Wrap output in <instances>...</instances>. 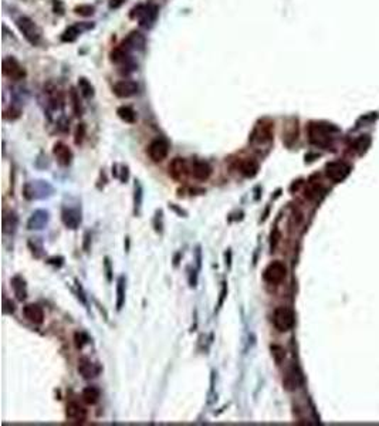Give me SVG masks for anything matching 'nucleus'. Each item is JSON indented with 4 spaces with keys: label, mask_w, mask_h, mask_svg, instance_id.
Instances as JSON below:
<instances>
[{
    "label": "nucleus",
    "mask_w": 379,
    "mask_h": 426,
    "mask_svg": "<svg viewBox=\"0 0 379 426\" xmlns=\"http://www.w3.org/2000/svg\"><path fill=\"white\" fill-rule=\"evenodd\" d=\"M66 415H67L68 419L71 422H74V424H84L85 419H87L85 408L81 406L80 403H77V402H70L68 403L67 408H66Z\"/></svg>",
    "instance_id": "nucleus-9"
},
{
    "label": "nucleus",
    "mask_w": 379,
    "mask_h": 426,
    "mask_svg": "<svg viewBox=\"0 0 379 426\" xmlns=\"http://www.w3.org/2000/svg\"><path fill=\"white\" fill-rule=\"evenodd\" d=\"M77 34H78V31L74 28V27H71V28H68L67 31L64 33V36H63V40L64 41H73L76 37H77Z\"/></svg>",
    "instance_id": "nucleus-26"
},
{
    "label": "nucleus",
    "mask_w": 379,
    "mask_h": 426,
    "mask_svg": "<svg viewBox=\"0 0 379 426\" xmlns=\"http://www.w3.org/2000/svg\"><path fill=\"white\" fill-rule=\"evenodd\" d=\"M78 87H80V91H81V94L84 95V97H87V98H90L91 95H93V85L88 82V81L85 80V79H80V81H78Z\"/></svg>",
    "instance_id": "nucleus-22"
},
{
    "label": "nucleus",
    "mask_w": 379,
    "mask_h": 426,
    "mask_svg": "<svg viewBox=\"0 0 379 426\" xmlns=\"http://www.w3.org/2000/svg\"><path fill=\"white\" fill-rule=\"evenodd\" d=\"M76 13L80 14V16H91L94 13V7L90 4H81V6L76 7Z\"/></svg>",
    "instance_id": "nucleus-24"
},
{
    "label": "nucleus",
    "mask_w": 379,
    "mask_h": 426,
    "mask_svg": "<svg viewBox=\"0 0 379 426\" xmlns=\"http://www.w3.org/2000/svg\"><path fill=\"white\" fill-rule=\"evenodd\" d=\"M271 354H273V357H274V360H276L277 364H280L281 361L284 360L285 357V351L281 348V346H271Z\"/></svg>",
    "instance_id": "nucleus-23"
},
{
    "label": "nucleus",
    "mask_w": 379,
    "mask_h": 426,
    "mask_svg": "<svg viewBox=\"0 0 379 426\" xmlns=\"http://www.w3.org/2000/svg\"><path fill=\"white\" fill-rule=\"evenodd\" d=\"M271 138H273V124L269 121H261L256 125L254 131L250 136V141L256 144H264V142H269Z\"/></svg>",
    "instance_id": "nucleus-5"
},
{
    "label": "nucleus",
    "mask_w": 379,
    "mask_h": 426,
    "mask_svg": "<svg viewBox=\"0 0 379 426\" xmlns=\"http://www.w3.org/2000/svg\"><path fill=\"white\" fill-rule=\"evenodd\" d=\"M188 172H189V168H188V163L183 158H175L169 165V175L175 181H183Z\"/></svg>",
    "instance_id": "nucleus-10"
},
{
    "label": "nucleus",
    "mask_w": 379,
    "mask_h": 426,
    "mask_svg": "<svg viewBox=\"0 0 379 426\" xmlns=\"http://www.w3.org/2000/svg\"><path fill=\"white\" fill-rule=\"evenodd\" d=\"M192 175L198 181H207L212 175V168L204 160H195L192 165Z\"/></svg>",
    "instance_id": "nucleus-11"
},
{
    "label": "nucleus",
    "mask_w": 379,
    "mask_h": 426,
    "mask_svg": "<svg viewBox=\"0 0 379 426\" xmlns=\"http://www.w3.org/2000/svg\"><path fill=\"white\" fill-rule=\"evenodd\" d=\"M23 314L33 324H41L44 321L43 308L40 306H37V304H27L23 308Z\"/></svg>",
    "instance_id": "nucleus-12"
},
{
    "label": "nucleus",
    "mask_w": 379,
    "mask_h": 426,
    "mask_svg": "<svg viewBox=\"0 0 379 426\" xmlns=\"http://www.w3.org/2000/svg\"><path fill=\"white\" fill-rule=\"evenodd\" d=\"M40 213L41 211H39V212H36L33 214V217H31L30 222H28V229H41V226H43L44 223H47V220H49V213L44 212L41 217L39 216Z\"/></svg>",
    "instance_id": "nucleus-20"
},
{
    "label": "nucleus",
    "mask_w": 379,
    "mask_h": 426,
    "mask_svg": "<svg viewBox=\"0 0 379 426\" xmlns=\"http://www.w3.org/2000/svg\"><path fill=\"white\" fill-rule=\"evenodd\" d=\"M3 74L12 80H23L26 77L25 68L20 66V63L13 57H6L3 60Z\"/></svg>",
    "instance_id": "nucleus-3"
},
{
    "label": "nucleus",
    "mask_w": 379,
    "mask_h": 426,
    "mask_svg": "<svg viewBox=\"0 0 379 426\" xmlns=\"http://www.w3.org/2000/svg\"><path fill=\"white\" fill-rule=\"evenodd\" d=\"M71 98H73V101H74V111H76V114H77V115H81V109H80V106H78V100H77L76 90H71Z\"/></svg>",
    "instance_id": "nucleus-28"
},
{
    "label": "nucleus",
    "mask_w": 379,
    "mask_h": 426,
    "mask_svg": "<svg viewBox=\"0 0 379 426\" xmlns=\"http://www.w3.org/2000/svg\"><path fill=\"white\" fill-rule=\"evenodd\" d=\"M240 172L246 178H253L258 172V162L253 158H246L240 162Z\"/></svg>",
    "instance_id": "nucleus-15"
},
{
    "label": "nucleus",
    "mask_w": 379,
    "mask_h": 426,
    "mask_svg": "<svg viewBox=\"0 0 379 426\" xmlns=\"http://www.w3.org/2000/svg\"><path fill=\"white\" fill-rule=\"evenodd\" d=\"M168 152H169V145L162 138L153 139L149 144L148 155L153 162H161V160H165L168 157Z\"/></svg>",
    "instance_id": "nucleus-6"
},
{
    "label": "nucleus",
    "mask_w": 379,
    "mask_h": 426,
    "mask_svg": "<svg viewBox=\"0 0 379 426\" xmlns=\"http://www.w3.org/2000/svg\"><path fill=\"white\" fill-rule=\"evenodd\" d=\"M125 303V281L124 277H120L117 286V310H121Z\"/></svg>",
    "instance_id": "nucleus-21"
},
{
    "label": "nucleus",
    "mask_w": 379,
    "mask_h": 426,
    "mask_svg": "<svg viewBox=\"0 0 379 426\" xmlns=\"http://www.w3.org/2000/svg\"><path fill=\"white\" fill-rule=\"evenodd\" d=\"M63 222L66 223V226H68L70 229H76L78 226V223L81 222V216L77 211H64L63 212Z\"/></svg>",
    "instance_id": "nucleus-16"
},
{
    "label": "nucleus",
    "mask_w": 379,
    "mask_h": 426,
    "mask_svg": "<svg viewBox=\"0 0 379 426\" xmlns=\"http://www.w3.org/2000/svg\"><path fill=\"white\" fill-rule=\"evenodd\" d=\"M74 338H76V346H77V348H82V346H84V344L87 343V337H85V335H84V334H81V333L76 334V337H74Z\"/></svg>",
    "instance_id": "nucleus-27"
},
{
    "label": "nucleus",
    "mask_w": 379,
    "mask_h": 426,
    "mask_svg": "<svg viewBox=\"0 0 379 426\" xmlns=\"http://www.w3.org/2000/svg\"><path fill=\"white\" fill-rule=\"evenodd\" d=\"M135 10H138L136 17L139 20V25L142 27H151L152 23L156 20L158 16V7L155 4H147V6H138Z\"/></svg>",
    "instance_id": "nucleus-7"
},
{
    "label": "nucleus",
    "mask_w": 379,
    "mask_h": 426,
    "mask_svg": "<svg viewBox=\"0 0 379 426\" xmlns=\"http://www.w3.org/2000/svg\"><path fill=\"white\" fill-rule=\"evenodd\" d=\"M100 395H101V394H100V389L95 388V386H88V388H85V389L82 391V399H84L85 403H88V405L97 403L98 399H100Z\"/></svg>",
    "instance_id": "nucleus-17"
},
{
    "label": "nucleus",
    "mask_w": 379,
    "mask_h": 426,
    "mask_svg": "<svg viewBox=\"0 0 379 426\" xmlns=\"http://www.w3.org/2000/svg\"><path fill=\"white\" fill-rule=\"evenodd\" d=\"M226 293H227V289H226V283H223V289H222L220 298H219V307L223 304V300H225V297H226Z\"/></svg>",
    "instance_id": "nucleus-30"
},
{
    "label": "nucleus",
    "mask_w": 379,
    "mask_h": 426,
    "mask_svg": "<svg viewBox=\"0 0 379 426\" xmlns=\"http://www.w3.org/2000/svg\"><path fill=\"white\" fill-rule=\"evenodd\" d=\"M285 273H287V268H285L283 263L273 262L271 265L266 267V270L263 273V277L270 284H278V283H281L284 280Z\"/></svg>",
    "instance_id": "nucleus-4"
},
{
    "label": "nucleus",
    "mask_w": 379,
    "mask_h": 426,
    "mask_svg": "<svg viewBox=\"0 0 379 426\" xmlns=\"http://www.w3.org/2000/svg\"><path fill=\"white\" fill-rule=\"evenodd\" d=\"M342 169H344V165H341V163H329L327 166V173H328V176L331 179L339 181V179H342L345 176V173L342 172Z\"/></svg>",
    "instance_id": "nucleus-19"
},
{
    "label": "nucleus",
    "mask_w": 379,
    "mask_h": 426,
    "mask_svg": "<svg viewBox=\"0 0 379 426\" xmlns=\"http://www.w3.org/2000/svg\"><path fill=\"white\" fill-rule=\"evenodd\" d=\"M53 154H54V157L58 160V163H61L64 166L68 165L71 162V158H73V154H71L70 148L66 144H63V142H57L55 144L54 148H53Z\"/></svg>",
    "instance_id": "nucleus-14"
},
{
    "label": "nucleus",
    "mask_w": 379,
    "mask_h": 426,
    "mask_svg": "<svg viewBox=\"0 0 379 426\" xmlns=\"http://www.w3.org/2000/svg\"><path fill=\"white\" fill-rule=\"evenodd\" d=\"M138 90H139L138 84L135 81L131 80L118 81V82L114 84V88H112L114 94L117 97H120V98H129V97L135 95L138 93Z\"/></svg>",
    "instance_id": "nucleus-8"
},
{
    "label": "nucleus",
    "mask_w": 379,
    "mask_h": 426,
    "mask_svg": "<svg viewBox=\"0 0 379 426\" xmlns=\"http://www.w3.org/2000/svg\"><path fill=\"white\" fill-rule=\"evenodd\" d=\"M125 3V0H109V7L111 9H118Z\"/></svg>",
    "instance_id": "nucleus-29"
},
{
    "label": "nucleus",
    "mask_w": 379,
    "mask_h": 426,
    "mask_svg": "<svg viewBox=\"0 0 379 426\" xmlns=\"http://www.w3.org/2000/svg\"><path fill=\"white\" fill-rule=\"evenodd\" d=\"M117 114H118V117H120L122 121H125V122H128V124H134L136 120L135 112H134V109H132L131 106H120V108L117 109Z\"/></svg>",
    "instance_id": "nucleus-18"
},
{
    "label": "nucleus",
    "mask_w": 379,
    "mask_h": 426,
    "mask_svg": "<svg viewBox=\"0 0 379 426\" xmlns=\"http://www.w3.org/2000/svg\"><path fill=\"white\" fill-rule=\"evenodd\" d=\"M78 373H81L85 379H91L100 373V367H97L88 358H81L78 362Z\"/></svg>",
    "instance_id": "nucleus-13"
},
{
    "label": "nucleus",
    "mask_w": 379,
    "mask_h": 426,
    "mask_svg": "<svg viewBox=\"0 0 379 426\" xmlns=\"http://www.w3.org/2000/svg\"><path fill=\"white\" fill-rule=\"evenodd\" d=\"M84 136H85V125H84V124H80L78 128H77V131H76V139H74L77 145L81 144Z\"/></svg>",
    "instance_id": "nucleus-25"
},
{
    "label": "nucleus",
    "mask_w": 379,
    "mask_h": 426,
    "mask_svg": "<svg viewBox=\"0 0 379 426\" xmlns=\"http://www.w3.org/2000/svg\"><path fill=\"white\" fill-rule=\"evenodd\" d=\"M16 25L19 27L20 33L25 36V39H26L30 44L37 46V44L40 43V28L36 26V23H34L31 19H28V17H20V19H17Z\"/></svg>",
    "instance_id": "nucleus-2"
},
{
    "label": "nucleus",
    "mask_w": 379,
    "mask_h": 426,
    "mask_svg": "<svg viewBox=\"0 0 379 426\" xmlns=\"http://www.w3.org/2000/svg\"><path fill=\"white\" fill-rule=\"evenodd\" d=\"M294 322H296V317H294L293 310H290V308H287V307H278V308L274 311L273 324H274V327H276L280 333L290 331V330L294 327Z\"/></svg>",
    "instance_id": "nucleus-1"
}]
</instances>
